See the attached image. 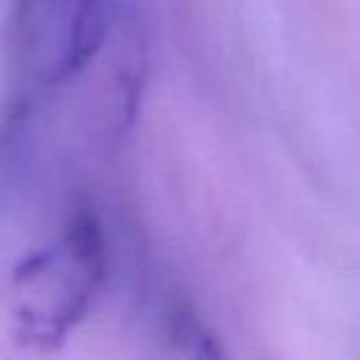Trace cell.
<instances>
[{"instance_id": "2", "label": "cell", "mask_w": 360, "mask_h": 360, "mask_svg": "<svg viewBox=\"0 0 360 360\" xmlns=\"http://www.w3.org/2000/svg\"><path fill=\"white\" fill-rule=\"evenodd\" d=\"M172 340L183 360H225L219 340L191 312H177L172 321Z\"/></svg>"}, {"instance_id": "1", "label": "cell", "mask_w": 360, "mask_h": 360, "mask_svg": "<svg viewBox=\"0 0 360 360\" xmlns=\"http://www.w3.org/2000/svg\"><path fill=\"white\" fill-rule=\"evenodd\" d=\"M110 28V0L11 3V51L20 73L45 87L82 73L104 48Z\"/></svg>"}]
</instances>
